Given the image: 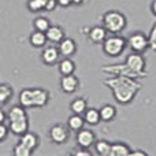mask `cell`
Masks as SVG:
<instances>
[{
	"label": "cell",
	"instance_id": "obj_29",
	"mask_svg": "<svg viewBox=\"0 0 156 156\" xmlns=\"http://www.w3.org/2000/svg\"><path fill=\"white\" fill-rule=\"evenodd\" d=\"M73 155H76V156H92V152L89 151V148L78 147L77 149H74L73 151Z\"/></svg>",
	"mask_w": 156,
	"mask_h": 156
},
{
	"label": "cell",
	"instance_id": "obj_19",
	"mask_svg": "<svg viewBox=\"0 0 156 156\" xmlns=\"http://www.w3.org/2000/svg\"><path fill=\"white\" fill-rule=\"evenodd\" d=\"M99 112H100V118H101L103 122H111L116 116V108L112 104H104V105H101Z\"/></svg>",
	"mask_w": 156,
	"mask_h": 156
},
{
	"label": "cell",
	"instance_id": "obj_3",
	"mask_svg": "<svg viewBox=\"0 0 156 156\" xmlns=\"http://www.w3.org/2000/svg\"><path fill=\"white\" fill-rule=\"evenodd\" d=\"M8 129L14 136H22L29 130V118H27L26 108L19 105H12L7 112Z\"/></svg>",
	"mask_w": 156,
	"mask_h": 156
},
{
	"label": "cell",
	"instance_id": "obj_25",
	"mask_svg": "<svg viewBox=\"0 0 156 156\" xmlns=\"http://www.w3.org/2000/svg\"><path fill=\"white\" fill-rule=\"evenodd\" d=\"M33 26H34V30L47 32L48 27L51 26V22H49V19L45 18V16H37V18L33 19Z\"/></svg>",
	"mask_w": 156,
	"mask_h": 156
},
{
	"label": "cell",
	"instance_id": "obj_20",
	"mask_svg": "<svg viewBox=\"0 0 156 156\" xmlns=\"http://www.w3.org/2000/svg\"><path fill=\"white\" fill-rule=\"evenodd\" d=\"M83 125H85V119H83V116L80 115V114H73V115H70L67 119V127L70 130H73V132L81 130L83 127Z\"/></svg>",
	"mask_w": 156,
	"mask_h": 156
},
{
	"label": "cell",
	"instance_id": "obj_1",
	"mask_svg": "<svg viewBox=\"0 0 156 156\" xmlns=\"http://www.w3.org/2000/svg\"><path fill=\"white\" fill-rule=\"evenodd\" d=\"M104 85L111 89L114 99L119 104L132 103L141 89V82L138 80L123 76H112V78L104 81Z\"/></svg>",
	"mask_w": 156,
	"mask_h": 156
},
{
	"label": "cell",
	"instance_id": "obj_23",
	"mask_svg": "<svg viewBox=\"0 0 156 156\" xmlns=\"http://www.w3.org/2000/svg\"><path fill=\"white\" fill-rule=\"evenodd\" d=\"M94 151L99 156H110L111 154V143L107 140H97L93 144Z\"/></svg>",
	"mask_w": 156,
	"mask_h": 156
},
{
	"label": "cell",
	"instance_id": "obj_2",
	"mask_svg": "<svg viewBox=\"0 0 156 156\" xmlns=\"http://www.w3.org/2000/svg\"><path fill=\"white\" fill-rule=\"evenodd\" d=\"M49 97V92L44 88H25L19 92L18 101L26 110L43 108L48 104Z\"/></svg>",
	"mask_w": 156,
	"mask_h": 156
},
{
	"label": "cell",
	"instance_id": "obj_33",
	"mask_svg": "<svg viewBox=\"0 0 156 156\" xmlns=\"http://www.w3.org/2000/svg\"><path fill=\"white\" fill-rule=\"evenodd\" d=\"M5 121H7V112L0 107V123H4Z\"/></svg>",
	"mask_w": 156,
	"mask_h": 156
},
{
	"label": "cell",
	"instance_id": "obj_35",
	"mask_svg": "<svg viewBox=\"0 0 156 156\" xmlns=\"http://www.w3.org/2000/svg\"><path fill=\"white\" fill-rule=\"evenodd\" d=\"M151 11H152V14L156 16V0H154V2L151 3Z\"/></svg>",
	"mask_w": 156,
	"mask_h": 156
},
{
	"label": "cell",
	"instance_id": "obj_8",
	"mask_svg": "<svg viewBox=\"0 0 156 156\" xmlns=\"http://www.w3.org/2000/svg\"><path fill=\"white\" fill-rule=\"evenodd\" d=\"M69 127L65 126L62 123H56L49 129V138L54 144L56 145H62V144L67 143L69 137H70V133H69Z\"/></svg>",
	"mask_w": 156,
	"mask_h": 156
},
{
	"label": "cell",
	"instance_id": "obj_16",
	"mask_svg": "<svg viewBox=\"0 0 156 156\" xmlns=\"http://www.w3.org/2000/svg\"><path fill=\"white\" fill-rule=\"evenodd\" d=\"M47 34L45 32H40V30H34L29 37V43L34 48H44L47 45Z\"/></svg>",
	"mask_w": 156,
	"mask_h": 156
},
{
	"label": "cell",
	"instance_id": "obj_12",
	"mask_svg": "<svg viewBox=\"0 0 156 156\" xmlns=\"http://www.w3.org/2000/svg\"><path fill=\"white\" fill-rule=\"evenodd\" d=\"M60 89L65 93H74L80 86V80L74 76V74H69V76H62L60 78Z\"/></svg>",
	"mask_w": 156,
	"mask_h": 156
},
{
	"label": "cell",
	"instance_id": "obj_34",
	"mask_svg": "<svg viewBox=\"0 0 156 156\" xmlns=\"http://www.w3.org/2000/svg\"><path fill=\"white\" fill-rule=\"evenodd\" d=\"M58 5H60V7H69V5H71V2L70 0H58Z\"/></svg>",
	"mask_w": 156,
	"mask_h": 156
},
{
	"label": "cell",
	"instance_id": "obj_30",
	"mask_svg": "<svg viewBox=\"0 0 156 156\" xmlns=\"http://www.w3.org/2000/svg\"><path fill=\"white\" fill-rule=\"evenodd\" d=\"M8 133H10V129H8V125L5 123H0V143L4 141L7 138Z\"/></svg>",
	"mask_w": 156,
	"mask_h": 156
},
{
	"label": "cell",
	"instance_id": "obj_27",
	"mask_svg": "<svg viewBox=\"0 0 156 156\" xmlns=\"http://www.w3.org/2000/svg\"><path fill=\"white\" fill-rule=\"evenodd\" d=\"M12 154L15 156H32L33 151H30L27 147H25L22 143H18L12 149Z\"/></svg>",
	"mask_w": 156,
	"mask_h": 156
},
{
	"label": "cell",
	"instance_id": "obj_7",
	"mask_svg": "<svg viewBox=\"0 0 156 156\" xmlns=\"http://www.w3.org/2000/svg\"><path fill=\"white\" fill-rule=\"evenodd\" d=\"M127 47L132 49L133 52H138V54H144L147 49L149 48V41L148 36L144 34L143 32H134L126 38Z\"/></svg>",
	"mask_w": 156,
	"mask_h": 156
},
{
	"label": "cell",
	"instance_id": "obj_9",
	"mask_svg": "<svg viewBox=\"0 0 156 156\" xmlns=\"http://www.w3.org/2000/svg\"><path fill=\"white\" fill-rule=\"evenodd\" d=\"M76 141H77V145L78 147H83V148H90L92 145L94 144L96 141V136L92 130L89 129H81L77 132L76 136Z\"/></svg>",
	"mask_w": 156,
	"mask_h": 156
},
{
	"label": "cell",
	"instance_id": "obj_26",
	"mask_svg": "<svg viewBox=\"0 0 156 156\" xmlns=\"http://www.w3.org/2000/svg\"><path fill=\"white\" fill-rule=\"evenodd\" d=\"M26 5L30 12H40L45 8V0H27Z\"/></svg>",
	"mask_w": 156,
	"mask_h": 156
},
{
	"label": "cell",
	"instance_id": "obj_17",
	"mask_svg": "<svg viewBox=\"0 0 156 156\" xmlns=\"http://www.w3.org/2000/svg\"><path fill=\"white\" fill-rule=\"evenodd\" d=\"M14 96V90L12 86L7 82H2L0 83V105H5L10 103V100Z\"/></svg>",
	"mask_w": 156,
	"mask_h": 156
},
{
	"label": "cell",
	"instance_id": "obj_15",
	"mask_svg": "<svg viewBox=\"0 0 156 156\" xmlns=\"http://www.w3.org/2000/svg\"><path fill=\"white\" fill-rule=\"evenodd\" d=\"M88 37L92 43L94 44H101L107 37V30L104 26H93L89 29Z\"/></svg>",
	"mask_w": 156,
	"mask_h": 156
},
{
	"label": "cell",
	"instance_id": "obj_28",
	"mask_svg": "<svg viewBox=\"0 0 156 156\" xmlns=\"http://www.w3.org/2000/svg\"><path fill=\"white\" fill-rule=\"evenodd\" d=\"M148 41H149V48H151L154 52H156V22H155L154 26H152L151 32H149V34H148Z\"/></svg>",
	"mask_w": 156,
	"mask_h": 156
},
{
	"label": "cell",
	"instance_id": "obj_4",
	"mask_svg": "<svg viewBox=\"0 0 156 156\" xmlns=\"http://www.w3.org/2000/svg\"><path fill=\"white\" fill-rule=\"evenodd\" d=\"M127 25V19L121 11L111 10L103 15V26L105 27L108 33L111 34H119L125 30Z\"/></svg>",
	"mask_w": 156,
	"mask_h": 156
},
{
	"label": "cell",
	"instance_id": "obj_24",
	"mask_svg": "<svg viewBox=\"0 0 156 156\" xmlns=\"http://www.w3.org/2000/svg\"><path fill=\"white\" fill-rule=\"evenodd\" d=\"M86 108H88V103H86V100L82 99V97H77V99H74L73 101L70 103V110L73 114H80V115H82L86 111Z\"/></svg>",
	"mask_w": 156,
	"mask_h": 156
},
{
	"label": "cell",
	"instance_id": "obj_21",
	"mask_svg": "<svg viewBox=\"0 0 156 156\" xmlns=\"http://www.w3.org/2000/svg\"><path fill=\"white\" fill-rule=\"evenodd\" d=\"M58 69H59L60 76H69V74H74V71H76V63H74L73 60L70 59V58H65V59H62L59 62V66H58Z\"/></svg>",
	"mask_w": 156,
	"mask_h": 156
},
{
	"label": "cell",
	"instance_id": "obj_10",
	"mask_svg": "<svg viewBox=\"0 0 156 156\" xmlns=\"http://www.w3.org/2000/svg\"><path fill=\"white\" fill-rule=\"evenodd\" d=\"M59 49L58 47L54 45H49V47H44L43 52H41V59H43L44 65L47 66H54L59 62Z\"/></svg>",
	"mask_w": 156,
	"mask_h": 156
},
{
	"label": "cell",
	"instance_id": "obj_18",
	"mask_svg": "<svg viewBox=\"0 0 156 156\" xmlns=\"http://www.w3.org/2000/svg\"><path fill=\"white\" fill-rule=\"evenodd\" d=\"M83 119H85V123L90 125V126H96L101 122V118H100V112L96 108H86V111L82 114Z\"/></svg>",
	"mask_w": 156,
	"mask_h": 156
},
{
	"label": "cell",
	"instance_id": "obj_14",
	"mask_svg": "<svg viewBox=\"0 0 156 156\" xmlns=\"http://www.w3.org/2000/svg\"><path fill=\"white\" fill-rule=\"evenodd\" d=\"M45 34H47V40L52 44H59L66 37L63 27L58 26V25H51L48 27V30L45 32Z\"/></svg>",
	"mask_w": 156,
	"mask_h": 156
},
{
	"label": "cell",
	"instance_id": "obj_6",
	"mask_svg": "<svg viewBox=\"0 0 156 156\" xmlns=\"http://www.w3.org/2000/svg\"><path fill=\"white\" fill-rule=\"evenodd\" d=\"M129 69H132L136 74H138L140 78H145L148 76L147 73V63H145V59L143 58V54H138V52H133L129 54L126 56V60H125Z\"/></svg>",
	"mask_w": 156,
	"mask_h": 156
},
{
	"label": "cell",
	"instance_id": "obj_11",
	"mask_svg": "<svg viewBox=\"0 0 156 156\" xmlns=\"http://www.w3.org/2000/svg\"><path fill=\"white\" fill-rule=\"evenodd\" d=\"M58 49H59L60 56L71 58L77 52V43L73 40V38L65 37L59 44H58Z\"/></svg>",
	"mask_w": 156,
	"mask_h": 156
},
{
	"label": "cell",
	"instance_id": "obj_13",
	"mask_svg": "<svg viewBox=\"0 0 156 156\" xmlns=\"http://www.w3.org/2000/svg\"><path fill=\"white\" fill-rule=\"evenodd\" d=\"M19 143H22L25 147H27L30 151L34 152L36 149L38 148V145H40V138H38V136L36 134V133H32L27 130L26 133L19 136Z\"/></svg>",
	"mask_w": 156,
	"mask_h": 156
},
{
	"label": "cell",
	"instance_id": "obj_36",
	"mask_svg": "<svg viewBox=\"0 0 156 156\" xmlns=\"http://www.w3.org/2000/svg\"><path fill=\"white\" fill-rule=\"evenodd\" d=\"M70 2H71V4L80 5V4H82V2H83V0H70Z\"/></svg>",
	"mask_w": 156,
	"mask_h": 156
},
{
	"label": "cell",
	"instance_id": "obj_31",
	"mask_svg": "<svg viewBox=\"0 0 156 156\" xmlns=\"http://www.w3.org/2000/svg\"><path fill=\"white\" fill-rule=\"evenodd\" d=\"M56 7H58V0H45L44 11H54Z\"/></svg>",
	"mask_w": 156,
	"mask_h": 156
},
{
	"label": "cell",
	"instance_id": "obj_5",
	"mask_svg": "<svg viewBox=\"0 0 156 156\" xmlns=\"http://www.w3.org/2000/svg\"><path fill=\"white\" fill-rule=\"evenodd\" d=\"M101 44H103V52L110 58L121 56L127 47L126 38L122 37V36H118V34L107 36L105 40L103 41Z\"/></svg>",
	"mask_w": 156,
	"mask_h": 156
},
{
	"label": "cell",
	"instance_id": "obj_32",
	"mask_svg": "<svg viewBox=\"0 0 156 156\" xmlns=\"http://www.w3.org/2000/svg\"><path fill=\"white\" fill-rule=\"evenodd\" d=\"M147 156L148 154L147 152H144V151H141V149H136V151H130V154H129V156Z\"/></svg>",
	"mask_w": 156,
	"mask_h": 156
},
{
	"label": "cell",
	"instance_id": "obj_22",
	"mask_svg": "<svg viewBox=\"0 0 156 156\" xmlns=\"http://www.w3.org/2000/svg\"><path fill=\"white\" fill-rule=\"evenodd\" d=\"M130 147L125 143H114L111 144V154L110 156H129Z\"/></svg>",
	"mask_w": 156,
	"mask_h": 156
}]
</instances>
